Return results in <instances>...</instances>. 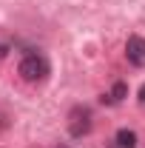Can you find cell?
Masks as SVG:
<instances>
[{
  "instance_id": "1",
  "label": "cell",
  "mask_w": 145,
  "mask_h": 148,
  "mask_svg": "<svg viewBox=\"0 0 145 148\" xmlns=\"http://www.w3.org/2000/svg\"><path fill=\"white\" fill-rule=\"evenodd\" d=\"M17 74L26 83H40V80L49 77V60L43 54H26L17 66Z\"/></svg>"
},
{
  "instance_id": "2",
  "label": "cell",
  "mask_w": 145,
  "mask_h": 148,
  "mask_svg": "<svg viewBox=\"0 0 145 148\" xmlns=\"http://www.w3.org/2000/svg\"><path fill=\"white\" fill-rule=\"evenodd\" d=\"M88 131H91V108L88 106H74L71 114H68V134L80 140Z\"/></svg>"
},
{
  "instance_id": "3",
  "label": "cell",
  "mask_w": 145,
  "mask_h": 148,
  "mask_svg": "<svg viewBox=\"0 0 145 148\" xmlns=\"http://www.w3.org/2000/svg\"><path fill=\"white\" fill-rule=\"evenodd\" d=\"M125 57L131 66H137V69H142L145 66V37L140 34H131L125 40Z\"/></svg>"
},
{
  "instance_id": "4",
  "label": "cell",
  "mask_w": 145,
  "mask_h": 148,
  "mask_svg": "<svg viewBox=\"0 0 145 148\" xmlns=\"http://www.w3.org/2000/svg\"><path fill=\"white\" fill-rule=\"evenodd\" d=\"M114 143H117V148H137V134L131 128H120L117 137H114Z\"/></svg>"
},
{
  "instance_id": "5",
  "label": "cell",
  "mask_w": 145,
  "mask_h": 148,
  "mask_svg": "<svg viewBox=\"0 0 145 148\" xmlns=\"http://www.w3.org/2000/svg\"><path fill=\"white\" fill-rule=\"evenodd\" d=\"M125 94H128V86H125V83H117V86L111 88V94H105L103 100H108V103H120Z\"/></svg>"
},
{
  "instance_id": "6",
  "label": "cell",
  "mask_w": 145,
  "mask_h": 148,
  "mask_svg": "<svg viewBox=\"0 0 145 148\" xmlns=\"http://www.w3.org/2000/svg\"><path fill=\"white\" fill-rule=\"evenodd\" d=\"M140 103H142V106H145V86H142V88H140Z\"/></svg>"
},
{
  "instance_id": "7",
  "label": "cell",
  "mask_w": 145,
  "mask_h": 148,
  "mask_svg": "<svg viewBox=\"0 0 145 148\" xmlns=\"http://www.w3.org/2000/svg\"><path fill=\"white\" fill-rule=\"evenodd\" d=\"M0 54H6V51H3V46H0Z\"/></svg>"
},
{
  "instance_id": "8",
  "label": "cell",
  "mask_w": 145,
  "mask_h": 148,
  "mask_svg": "<svg viewBox=\"0 0 145 148\" xmlns=\"http://www.w3.org/2000/svg\"><path fill=\"white\" fill-rule=\"evenodd\" d=\"M60 148H68V145H60Z\"/></svg>"
}]
</instances>
